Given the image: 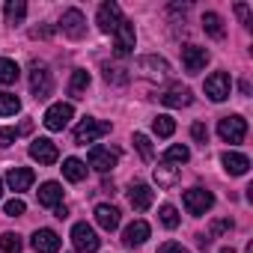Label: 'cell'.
I'll return each instance as SVG.
<instances>
[{
    "instance_id": "1",
    "label": "cell",
    "mask_w": 253,
    "mask_h": 253,
    "mask_svg": "<svg viewBox=\"0 0 253 253\" xmlns=\"http://www.w3.org/2000/svg\"><path fill=\"white\" fill-rule=\"evenodd\" d=\"M51 89H54V78H51L48 66L36 60V63L30 66V92H33L36 101H42V98L51 95Z\"/></svg>"
},
{
    "instance_id": "2",
    "label": "cell",
    "mask_w": 253,
    "mask_h": 253,
    "mask_svg": "<svg viewBox=\"0 0 253 253\" xmlns=\"http://www.w3.org/2000/svg\"><path fill=\"white\" fill-rule=\"evenodd\" d=\"M104 134H110V122H101V119L86 116L78 128H75V143H78V146H86V143H95V140L104 137Z\"/></svg>"
},
{
    "instance_id": "3",
    "label": "cell",
    "mask_w": 253,
    "mask_h": 253,
    "mask_svg": "<svg viewBox=\"0 0 253 253\" xmlns=\"http://www.w3.org/2000/svg\"><path fill=\"white\" fill-rule=\"evenodd\" d=\"M217 134H220L223 143H241V140L247 137V119L238 116V113L223 116V119L217 122Z\"/></svg>"
},
{
    "instance_id": "4",
    "label": "cell",
    "mask_w": 253,
    "mask_h": 253,
    "mask_svg": "<svg viewBox=\"0 0 253 253\" xmlns=\"http://www.w3.org/2000/svg\"><path fill=\"white\" fill-rule=\"evenodd\" d=\"M72 244H75L78 253H95L101 247V238L95 235V229L86 220H81V223L72 226Z\"/></svg>"
},
{
    "instance_id": "5",
    "label": "cell",
    "mask_w": 253,
    "mask_h": 253,
    "mask_svg": "<svg viewBox=\"0 0 253 253\" xmlns=\"http://www.w3.org/2000/svg\"><path fill=\"white\" fill-rule=\"evenodd\" d=\"M134 45H137L134 24H131L128 18H122L119 27L113 30V51H116V57H128V54L134 51Z\"/></svg>"
},
{
    "instance_id": "6",
    "label": "cell",
    "mask_w": 253,
    "mask_h": 253,
    "mask_svg": "<svg viewBox=\"0 0 253 253\" xmlns=\"http://www.w3.org/2000/svg\"><path fill=\"white\" fill-rule=\"evenodd\" d=\"M72 116H75V107L69 104V101H57V104H51L48 110H45V128L48 131H63L66 125L72 122Z\"/></svg>"
},
{
    "instance_id": "7",
    "label": "cell",
    "mask_w": 253,
    "mask_h": 253,
    "mask_svg": "<svg viewBox=\"0 0 253 253\" xmlns=\"http://www.w3.org/2000/svg\"><path fill=\"white\" fill-rule=\"evenodd\" d=\"M182 203H185V209H188L194 217H200V214H206V211L214 206V194L206 191V188H191V191H185Z\"/></svg>"
},
{
    "instance_id": "8",
    "label": "cell",
    "mask_w": 253,
    "mask_h": 253,
    "mask_svg": "<svg viewBox=\"0 0 253 253\" xmlns=\"http://www.w3.org/2000/svg\"><path fill=\"white\" fill-rule=\"evenodd\" d=\"M229 92H232V81H229L226 72H214V75L206 78V95L211 101H226Z\"/></svg>"
},
{
    "instance_id": "9",
    "label": "cell",
    "mask_w": 253,
    "mask_h": 253,
    "mask_svg": "<svg viewBox=\"0 0 253 253\" xmlns=\"http://www.w3.org/2000/svg\"><path fill=\"white\" fill-rule=\"evenodd\" d=\"M119 21H122V9L113 3V0H107V3H101V6H98L95 24H98V30H101V33H113V30L119 27Z\"/></svg>"
},
{
    "instance_id": "10",
    "label": "cell",
    "mask_w": 253,
    "mask_h": 253,
    "mask_svg": "<svg viewBox=\"0 0 253 253\" xmlns=\"http://www.w3.org/2000/svg\"><path fill=\"white\" fill-rule=\"evenodd\" d=\"M206 63H209V51H206V48H200V45H185V48H182V66H185L188 75L203 72Z\"/></svg>"
},
{
    "instance_id": "11",
    "label": "cell",
    "mask_w": 253,
    "mask_h": 253,
    "mask_svg": "<svg viewBox=\"0 0 253 253\" xmlns=\"http://www.w3.org/2000/svg\"><path fill=\"white\" fill-rule=\"evenodd\" d=\"M137 72L143 75V78H149V81H164L167 75H170V66H167V60H161V57H140L137 60Z\"/></svg>"
},
{
    "instance_id": "12",
    "label": "cell",
    "mask_w": 253,
    "mask_h": 253,
    "mask_svg": "<svg viewBox=\"0 0 253 253\" xmlns=\"http://www.w3.org/2000/svg\"><path fill=\"white\" fill-rule=\"evenodd\" d=\"M119 161V152L116 149H107V146H92L89 149V167L98 170V173H110Z\"/></svg>"
},
{
    "instance_id": "13",
    "label": "cell",
    "mask_w": 253,
    "mask_h": 253,
    "mask_svg": "<svg viewBox=\"0 0 253 253\" xmlns=\"http://www.w3.org/2000/svg\"><path fill=\"white\" fill-rule=\"evenodd\" d=\"M60 27H63V33H66L69 39H84V33H86V18H84L81 9H66Z\"/></svg>"
},
{
    "instance_id": "14",
    "label": "cell",
    "mask_w": 253,
    "mask_h": 253,
    "mask_svg": "<svg viewBox=\"0 0 253 253\" xmlns=\"http://www.w3.org/2000/svg\"><path fill=\"white\" fill-rule=\"evenodd\" d=\"M30 158L33 161H39V164H57V158H60V152H57V143H51L48 137H36L33 143H30Z\"/></svg>"
},
{
    "instance_id": "15",
    "label": "cell",
    "mask_w": 253,
    "mask_h": 253,
    "mask_svg": "<svg viewBox=\"0 0 253 253\" xmlns=\"http://www.w3.org/2000/svg\"><path fill=\"white\" fill-rule=\"evenodd\" d=\"M146 238H149V223L146 220H131L122 229V244L125 247H140Z\"/></svg>"
},
{
    "instance_id": "16",
    "label": "cell",
    "mask_w": 253,
    "mask_h": 253,
    "mask_svg": "<svg viewBox=\"0 0 253 253\" xmlns=\"http://www.w3.org/2000/svg\"><path fill=\"white\" fill-rule=\"evenodd\" d=\"M30 244H33L36 253H57L60 250V235L54 229H36L33 238H30Z\"/></svg>"
},
{
    "instance_id": "17",
    "label": "cell",
    "mask_w": 253,
    "mask_h": 253,
    "mask_svg": "<svg viewBox=\"0 0 253 253\" xmlns=\"http://www.w3.org/2000/svg\"><path fill=\"white\" fill-rule=\"evenodd\" d=\"M152 200H155V191H152L149 185H143V182H134V185L128 188V203H131L137 211H146V209L152 206Z\"/></svg>"
},
{
    "instance_id": "18",
    "label": "cell",
    "mask_w": 253,
    "mask_h": 253,
    "mask_svg": "<svg viewBox=\"0 0 253 253\" xmlns=\"http://www.w3.org/2000/svg\"><path fill=\"white\" fill-rule=\"evenodd\" d=\"M220 164H223V170H226L229 176H244V173L250 170V158L241 155V152H223V155H220Z\"/></svg>"
},
{
    "instance_id": "19",
    "label": "cell",
    "mask_w": 253,
    "mask_h": 253,
    "mask_svg": "<svg viewBox=\"0 0 253 253\" xmlns=\"http://www.w3.org/2000/svg\"><path fill=\"white\" fill-rule=\"evenodd\" d=\"M161 101L167 104V107H188L191 101H194V95H191V89L188 86H182V84H173L164 95H161Z\"/></svg>"
},
{
    "instance_id": "20",
    "label": "cell",
    "mask_w": 253,
    "mask_h": 253,
    "mask_svg": "<svg viewBox=\"0 0 253 253\" xmlns=\"http://www.w3.org/2000/svg\"><path fill=\"white\" fill-rule=\"evenodd\" d=\"M33 170L30 167H12L9 173H6V185L12 188V191H27L30 185H33Z\"/></svg>"
},
{
    "instance_id": "21",
    "label": "cell",
    "mask_w": 253,
    "mask_h": 253,
    "mask_svg": "<svg viewBox=\"0 0 253 253\" xmlns=\"http://www.w3.org/2000/svg\"><path fill=\"white\" fill-rule=\"evenodd\" d=\"M95 223H98L101 229L113 232V229L119 226V209H113V206H107V203L95 206Z\"/></svg>"
},
{
    "instance_id": "22",
    "label": "cell",
    "mask_w": 253,
    "mask_h": 253,
    "mask_svg": "<svg viewBox=\"0 0 253 253\" xmlns=\"http://www.w3.org/2000/svg\"><path fill=\"white\" fill-rule=\"evenodd\" d=\"M60 203H63V185H60V182H45V185L39 188V206L54 209V206H60Z\"/></svg>"
},
{
    "instance_id": "23",
    "label": "cell",
    "mask_w": 253,
    "mask_h": 253,
    "mask_svg": "<svg viewBox=\"0 0 253 253\" xmlns=\"http://www.w3.org/2000/svg\"><path fill=\"white\" fill-rule=\"evenodd\" d=\"M86 89H89V72H84V69L72 72V81H69V95L84 98V95H86Z\"/></svg>"
},
{
    "instance_id": "24",
    "label": "cell",
    "mask_w": 253,
    "mask_h": 253,
    "mask_svg": "<svg viewBox=\"0 0 253 253\" xmlns=\"http://www.w3.org/2000/svg\"><path fill=\"white\" fill-rule=\"evenodd\" d=\"M63 176H66L69 182H84V179H86V164H84L81 158H66V161H63Z\"/></svg>"
},
{
    "instance_id": "25",
    "label": "cell",
    "mask_w": 253,
    "mask_h": 253,
    "mask_svg": "<svg viewBox=\"0 0 253 253\" xmlns=\"http://www.w3.org/2000/svg\"><path fill=\"white\" fill-rule=\"evenodd\" d=\"M3 12H6V24L15 27V24L24 21V15H27V3H24V0H6Z\"/></svg>"
},
{
    "instance_id": "26",
    "label": "cell",
    "mask_w": 253,
    "mask_h": 253,
    "mask_svg": "<svg viewBox=\"0 0 253 253\" xmlns=\"http://www.w3.org/2000/svg\"><path fill=\"white\" fill-rule=\"evenodd\" d=\"M155 182H158V188H173L179 182V170L173 164H161V167H155Z\"/></svg>"
},
{
    "instance_id": "27",
    "label": "cell",
    "mask_w": 253,
    "mask_h": 253,
    "mask_svg": "<svg viewBox=\"0 0 253 253\" xmlns=\"http://www.w3.org/2000/svg\"><path fill=\"white\" fill-rule=\"evenodd\" d=\"M203 30L211 36V39H223V18L217 12H206L203 15Z\"/></svg>"
},
{
    "instance_id": "28",
    "label": "cell",
    "mask_w": 253,
    "mask_h": 253,
    "mask_svg": "<svg viewBox=\"0 0 253 253\" xmlns=\"http://www.w3.org/2000/svg\"><path fill=\"white\" fill-rule=\"evenodd\" d=\"M18 75H21V69H18V63L15 60H6V57H0V84H15L18 81Z\"/></svg>"
},
{
    "instance_id": "29",
    "label": "cell",
    "mask_w": 253,
    "mask_h": 253,
    "mask_svg": "<svg viewBox=\"0 0 253 253\" xmlns=\"http://www.w3.org/2000/svg\"><path fill=\"white\" fill-rule=\"evenodd\" d=\"M21 110V98L15 92H0V116H15Z\"/></svg>"
},
{
    "instance_id": "30",
    "label": "cell",
    "mask_w": 253,
    "mask_h": 253,
    "mask_svg": "<svg viewBox=\"0 0 253 253\" xmlns=\"http://www.w3.org/2000/svg\"><path fill=\"white\" fill-rule=\"evenodd\" d=\"M191 161V149L188 146H170L167 152H164V164H188Z\"/></svg>"
},
{
    "instance_id": "31",
    "label": "cell",
    "mask_w": 253,
    "mask_h": 253,
    "mask_svg": "<svg viewBox=\"0 0 253 253\" xmlns=\"http://www.w3.org/2000/svg\"><path fill=\"white\" fill-rule=\"evenodd\" d=\"M152 128H155V134H158V137H173V131H176V122H173V116L161 113V116L152 122Z\"/></svg>"
},
{
    "instance_id": "32",
    "label": "cell",
    "mask_w": 253,
    "mask_h": 253,
    "mask_svg": "<svg viewBox=\"0 0 253 253\" xmlns=\"http://www.w3.org/2000/svg\"><path fill=\"white\" fill-rule=\"evenodd\" d=\"M104 81L107 84H116V86H122V84H128V72H125L122 66H104Z\"/></svg>"
},
{
    "instance_id": "33",
    "label": "cell",
    "mask_w": 253,
    "mask_h": 253,
    "mask_svg": "<svg viewBox=\"0 0 253 253\" xmlns=\"http://www.w3.org/2000/svg\"><path fill=\"white\" fill-rule=\"evenodd\" d=\"M158 217H161V223H164L167 229H176V226H179V211H176V206H170V203H164V206L158 209Z\"/></svg>"
},
{
    "instance_id": "34",
    "label": "cell",
    "mask_w": 253,
    "mask_h": 253,
    "mask_svg": "<svg viewBox=\"0 0 253 253\" xmlns=\"http://www.w3.org/2000/svg\"><path fill=\"white\" fill-rule=\"evenodd\" d=\"M21 235L18 232H3V235H0V250H3V253H18L21 250Z\"/></svg>"
},
{
    "instance_id": "35",
    "label": "cell",
    "mask_w": 253,
    "mask_h": 253,
    "mask_svg": "<svg viewBox=\"0 0 253 253\" xmlns=\"http://www.w3.org/2000/svg\"><path fill=\"white\" fill-rule=\"evenodd\" d=\"M134 146H137V152H140L146 161H152V143H149L146 134H134Z\"/></svg>"
},
{
    "instance_id": "36",
    "label": "cell",
    "mask_w": 253,
    "mask_h": 253,
    "mask_svg": "<svg viewBox=\"0 0 253 253\" xmlns=\"http://www.w3.org/2000/svg\"><path fill=\"white\" fill-rule=\"evenodd\" d=\"M3 211H6L9 217H21V214L27 211V206H24V200H18V197H15V200H9V203L3 206Z\"/></svg>"
},
{
    "instance_id": "37",
    "label": "cell",
    "mask_w": 253,
    "mask_h": 253,
    "mask_svg": "<svg viewBox=\"0 0 253 253\" xmlns=\"http://www.w3.org/2000/svg\"><path fill=\"white\" fill-rule=\"evenodd\" d=\"M235 15L241 18V24H244L247 30L253 27V15H250V6H247V3H235Z\"/></svg>"
},
{
    "instance_id": "38",
    "label": "cell",
    "mask_w": 253,
    "mask_h": 253,
    "mask_svg": "<svg viewBox=\"0 0 253 253\" xmlns=\"http://www.w3.org/2000/svg\"><path fill=\"white\" fill-rule=\"evenodd\" d=\"M191 134H194V140H197V143H203V146L209 143V128H206L203 122H194V125H191Z\"/></svg>"
},
{
    "instance_id": "39",
    "label": "cell",
    "mask_w": 253,
    "mask_h": 253,
    "mask_svg": "<svg viewBox=\"0 0 253 253\" xmlns=\"http://www.w3.org/2000/svg\"><path fill=\"white\" fill-rule=\"evenodd\" d=\"M15 137H18V128H0V146H12L15 143Z\"/></svg>"
},
{
    "instance_id": "40",
    "label": "cell",
    "mask_w": 253,
    "mask_h": 253,
    "mask_svg": "<svg viewBox=\"0 0 253 253\" xmlns=\"http://www.w3.org/2000/svg\"><path fill=\"white\" fill-rule=\"evenodd\" d=\"M158 253H191V250H185L182 244H176V241H167V244H161L158 247Z\"/></svg>"
},
{
    "instance_id": "41",
    "label": "cell",
    "mask_w": 253,
    "mask_h": 253,
    "mask_svg": "<svg viewBox=\"0 0 253 253\" xmlns=\"http://www.w3.org/2000/svg\"><path fill=\"white\" fill-rule=\"evenodd\" d=\"M226 229H232V220H217V223L211 226V232H206V235H209V238H214L217 232H226Z\"/></svg>"
},
{
    "instance_id": "42",
    "label": "cell",
    "mask_w": 253,
    "mask_h": 253,
    "mask_svg": "<svg viewBox=\"0 0 253 253\" xmlns=\"http://www.w3.org/2000/svg\"><path fill=\"white\" fill-rule=\"evenodd\" d=\"M54 217H60V220H66V217H69V209H66L63 203H60V206H54Z\"/></svg>"
},
{
    "instance_id": "43",
    "label": "cell",
    "mask_w": 253,
    "mask_h": 253,
    "mask_svg": "<svg viewBox=\"0 0 253 253\" xmlns=\"http://www.w3.org/2000/svg\"><path fill=\"white\" fill-rule=\"evenodd\" d=\"M197 244H200V247L206 250V247H211V238H209L206 232H200V235H197Z\"/></svg>"
},
{
    "instance_id": "44",
    "label": "cell",
    "mask_w": 253,
    "mask_h": 253,
    "mask_svg": "<svg viewBox=\"0 0 253 253\" xmlns=\"http://www.w3.org/2000/svg\"><path fill=\"white\" fill-rule=\"evenodd\" d=\"M244 253H253V241H250V244H247V247H244Z\"/></svg>"
},
{
    "instance_id": "45",
    "label": "cell",
    "mask_w": 253,
    "mask_h": 253,
    "mask_svg": "<svg viewBox=\"0 0 253 253\" xmlns=\"http://www.w3.org/2000/svg\"><path fill=\"white\" fill-rule=\"evenodd\" d=\"M220 253H235V250H232V247H223V250H220Z\"/></svg>"
},
{
    "instance_id": "46",
    "label": "cell",
    "mask_w": 253,
    "mask_h": 253,
    "mask_svg": "<svg viewBox=\"0 0 253 253\" xmlns=\"http://www.w3.org/2000/svg\"><path fill=\"white\" fill-rule=\"evenodd\" d=\"M0 197H3V179H0Z\"/></svg>"
}]
</instances>
